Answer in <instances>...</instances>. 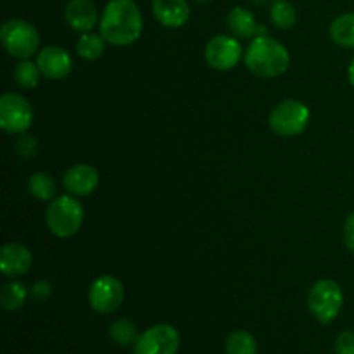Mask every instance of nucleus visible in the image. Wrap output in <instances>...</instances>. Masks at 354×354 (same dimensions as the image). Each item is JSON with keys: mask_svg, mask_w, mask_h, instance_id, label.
<instances>
[{"mask_svg": "<svg viewBox=\"0 0 354 354\" xmlns=\"http://www.w3.org/2000/svg\"><path fill=\"white\" fill-rule=\"evenodd\" d=\"M244 61L249 71L259 78H279L286 75L290 66V54L280 41L268 35H258L249 41L244 52Z\"/></svg>", "mask_w": 354, "mask_h": 354, "instance_id": "obj_2", "label": "nucleus"}, {"mask_svg": "<svg viewBox=\"0 0 354 354\" xmlns=\"http://www.w3.org/2000/svg\"><path fill=\"white\" fill-rule=\"evenodd\" d=\"M344 304L341 286L332 279H322L308 294V308L320 324L327 325L339 317Z\"/></svg>", "mask_w": 354, "mask_h": 354, "instance_id": "obj_5", "label": "nucleus"}, {"mask_svg": "<svg viewBox=\"0 0 354 354\" xmlns=\"http://www.w3.org/2000/svg\"><path fill=\"white\" fill-rule=\"evenodd\" d=\"M28 192L38 201H52L55 199V190H57V183H55L54 176L48 175L45 171H37L28 178Z\"/></svg>", "mask_w": 354, "mask_h": 354, "instance_id": "obj_17", "label": "nucleus"}, {"mask_svg": "<svg viewBox=\"0 0 354 354\" xmlns=\"http://www.w3.org/2000/svg\"><path fill=\"white\" fill-rule=\"evenodd\" d=\"M85 220L83 206L71 196H59L50 201L45 211V221L52 235L69 239L76 235Z\"/></svg>", "mask_w": 354, "mask_h": 354, "instance_id": "obj_3", "label": "nucleus"}, {"mask_svg": "<svg viewBox=\"0 0 354 354\" xmlns=\"http://www.w3.org/2000/svg\"><path fill=\"white\" fill-rule=\"evenodd\" d=\"M0 41L9 55L16 59H30L40 52V33L30 21L12 17L0 28Z\"/></svg>", "mask_w": 354, "mask_h": 354, "instance_id": "obj_4", "label": "nucleus"}, {"mask_svg": "<svg viewBox=\"0 0 354 354\" xmlns=\"http://www.w3.org/2000/svg\"><path fill=\"white\" fill-rule=\"evenodd\" d=\"M28 290L21 282H9L0 290V304L7 311H17L26 303Z\"/></svg>", "mask_w": 354, "mask_h": 354, "instance_id": "obj_20", "label": "nucleus"}, {"mask_svg": "<svg viewBox=\"0 0 354 354\" xmlns=\"http://www.w3.org/2000/svg\"><path fill=\"white\" fill-rule=\"evenodd\" d=\"M335 353L337 354H354V332L344 330L335 339Z\"/></svg>", "mask_w": 354, "mask_h": 354, "instance_id": "obj_26", "label": "nucleus"}, {"mask_svg": "<svg viewBox=\"0 0 354 354\" xmlns=\"http://www.w3.org/2000/svg\"><path fill=\"white\" fill-rule=\"evenodd\" d=\"M33 265V256L26 245L19 242H9L0 251V268L6 277H23L30 272Z\"/></svg>", "mask_w": 354, "mask_h": 354, "instance_id": "obj_14", "label": "nucleus"}, {"mask_svg": "<svg viewBox=\"0 0 354 354\" xmlns=\"http://www.w3.org/2000/svg\"><path fill=\"white\" fill-rule=\"evenodd\" d=\"M270 19L280 30H289L296 24L297 21V10L287 0H275V3L272 6L270 10Z\"/></svg>", "mask_w": 354, "mask_h": 354, "instance_id": "obj_21", "label": "nucleus"}, {"mask_svg": "<svg viewBox=\"0 0 354 354\" xmlns=\"http://www.w3.org/2000/svg\"><path fill=\"white\" fill-rule=\"evenodd\" d=\"M348 75H349V83H351L353 88H354V57H353L351 64H349V71H348Z\"/></svg>", "mask_w": 354, "mask_h": 354, "instance_id": "obj_29", "label": "nucleus"}, {"mask_svg": "<svg viewBox=\"0 0 354 354\" xmlns=\"http://www.w3.org/2000/svg\"><path fill=\"white\" fill-rule=\"evenodd\" d=\"M242 45L235 37L228 35H216L207 41L204 48V59L207 66L216 71H230L242 59Z\"/></svg>", "mask_w": 354, "mask_h": 354, "instance_id": "obj_10", "label": "nucleus"}, {"mask_svg": "<svg viewBox=\"0 0 354 354\" xmlns=\"http://www.w3.org/2000/svg\"><path fill=\"white\" fill-rule=\"evenodd\" d=\"M227 28L237 38H254L258 35H266V28L259 26L254 14L245 7H234L227 16Z\"/></svg>", "mask_w": 354, "mask_h": 354, "instance_id": "obj_16", "label": "nucleus"}, {"mask_svg": "<svg viewBox=\"0 0 354 354\" xmlns=\"http://www.w3.org/2000/svg\"><path fill=\"white\" fill-rule=\"evenodd\" d=\"M152 14L166 28H182L190 19L187 0H152Z\"/></svg>", "mask_w": 354, "mask_h": 354, "instance_id": "obj_15", "label": "nucleus"}, {"mask_svg": "<svg viewBox=\"0 0 354 354\" xmlns=\"http://www.w3.org/2000/svg\"><path fill=\"white\" fill-rule=\"evenodd\" d=\"M225 353L227 354H256L258 346H256L254 337L245 330H235L228 335L227 344H225Z\"/></svg>", "mask_w": 354, "mask_h": 354, "instance_id": "obj_24", "label": "nucleus"}, {"mask_svg": "<svg viewBox=\"0 0 354 354\" xmlns=\"http://www.w3.org/2000/svg\"><path fill=\"white\" fill-rule=\"evenodd\" d=\"M37 64L48 80H64L73 69V59L66 48L47 45L37 54Z\"/></svg>", "mask_w": 354, "mask_h": 354, "instance_id": "obj_11", "label": "nucleus"}, {"mask_svg": "<svg viewBox=\"0 0 354 354\" xmlns=\"http://www.w3.org/2000/svg\"><path fill=\"white\" fill-rule=\"evenodd\" d=\"M40 68H38L37 62H31L30 59H23V61L16 66V69H14L16 83L24 90L37 88L38 83H40Z\"/></svg>", "mask_w": 354, "mask_h": 354, "instance_id": "obj_23", "label": "nucleus"}, {"mask_svg": "<svg viewBox=\"0 0 354 354\" xmlns=\"http://www.w3.org/2000/svg\"><path fill=\"white\" fill-rule=\"evenodd\" d=\"M194 2H197V3H206V2H209V0H194Z\"/></svg>", "mask_w": 354, "mask_h": 354, "instance_id": "obj_30", "label": "nucleus"}, {"mask_svg": "<svg viewBox=\"0 0 354 354\" xmlns=\"http://www.w3.org/2000/svg\"><path fill=\"white\" fill-rule=\"evenodd\" d=\"M144 30L142 12L133 0H109L100 16L99 31L107 44L127 47L140 38Z\"/></svg>", "mask_w": 354, "mask_h": 354, "instance_id": "obj_1", "label": "nucleus"}, {"mask_svg": "<svg viewBox=\"0 0 354 354\" xmlns=\"http://www.w3.org/2000/svg\"><path fill=\"white\" fill-rule=\"evenodd\" d=\"M180 349V334L175 327L166 324L154 325L138 335L135 354H176Z\"/></svg>", "mask_w": 354, "mask_h": 354, "instance_id": "obj_9", "label": "nucleus"}, {"mask_svg": "<svg viewBox=\"0 0 354 354\" xmlns=\"http://www.w3.org/2000/svg\"><path fill=\"white\" fill-rule=\"evenodd\" d=\"M330 38L341 47H354V12L342 14L334 19V23L330 24Z\"/></svg>", "mask_w": 354, "mask_h": 354, "instance_id": "obj_18", "label": "nucleus"}, {"mask_svg": "<svg viewBox=\"0 0 354 354\" xmlns=\"http://www.w3.org/2000/svg\"><path fill=\"white\" fill-rule=\"evenodd\" d=\"M124 301V287L116 277H97L88 289V303L93 311L111 315L121 308Z\"/></svg>", "mask_w": 354, "mask_h": 354, "instance_id": "obj_8", "label": "nucleus"}, {"mask_svg": "<svg viewBox=\"0 0 354 354\" xmlns=\"http://www.w3.org/2000/svg\"><path fill=\"white\" fill-rule=\"evenodd\" d=\"M52 292H54V289H52V283L48 282V280H38V282H35L33 287H31V296L37 301H40V303L50 299Z\"/></svg>", "mask_w": 354, "mask_h": 354, "instance_id": "obj_27", "label": "nucleus"}, {"mask_svg": "<svg viewBox=\"0 0 354 354\" xmlns=\"http://www.w3.org/2000/svg\"><path fill=\"white\" fill-rule=\"evenodd\" d=\"M16 151L21 158L31 159L37 156L38 152V140L33 137V135L23 133L16 142Z\"/></svg>", "mask_w": 354, "mask_h": 354, "instance_id": "obj_25", "label": "nucleus"}, {"mask_svg": "<svg viewBox=\"0 0 354 354\" xmlns=\"http://www.w3.org/2000/svg\"><path fill=\"white\" fill-rule=\"evenodd\" d=\"M109 335L118 346H130L135 344L138 339V330L135 327V324L128 318H118L111 324L109 327Z\"/></svg>", "mask_w": 354, "mask_h": 354, "instance_id": "obj_22", "label": "nucleus"}, {"mask_svg": "<svg viewBox=\"0 0 354 354\" xmlns=\"http://www.w3.org/2000/svg\"><path fill=\"white\" fill-rule=\"evenodd\" d=\"M344 244L349 251L354 252V213L346 218L344 223Z\"/></svg>", "mask_w": 354, "mask_h": 354, "instance_id": "obj_28", "label": "nucleus"}, {"mask_svg": "<svg viewBox=\"0 0 354 354\" xmlns=\"http://www.w3.org/2000/svg\"><path fill=\"white\" fill-rule=\"evenodd\" d=\"M64 19L78 33H90L100 23L99 12L92 0H69L66 3Z\"/></svg>", "mask_w": 354, "mask_h": 354, "instance_id": "obj_12", "label": "nucleus"}, {"mask_svg": "<svg viewBox=\"0 0 354 354\" xmlns=\"http://www.w3.org/2000/svg\"><path fill=\"white\" fill-rule=\"evenodd\" d=\"M99 171L97 168L90 165H80L71 166L68 171L62 176V183H64V189L68 190L73 196H90L93 190L99 185Z\"/></svg>", "mask_w": 354, "mask_h": 354, "instance_id": "obj_13", "label": "nucleus"}, {"mask_svg": "<svg viewBox=\"0 0 354 354\" xmlns=\"http://www.w3.org/2000/svg\"><path fill=\"white\" fill-rule=\"evenodd\" d=\"M33 124V107L26 97L7 92L0 97V127L9 135H23Z\"/></svg>", "mask_w": 354, "mask_h": 354, "instance_id": "obj_7", "label": "nucleus"}, {"mask_svg": "<svg viewBox=\"0 0 354 354\" xmlns=\"http://www.w3.org/2000/svg\"><path fill=\"white\" fill-rule=\"evenodd\" d=\"M311 120L310 107L296 99H287L272 109L268 123L280 137H297L308 128Z\"/></svg>", "mask_w": 354, "mask_h": 354, "instance_id": "obj_6", "label": "nucleus"}, {"mask_svg": "<svg viewBox=\"0 0 354 354\" xmlns=\"http://www.w3.org/2000/svg\"><path fill=\"white\" fill-rule=\"evenodd\" d=\"M106 44L102 35L95 33H82L78 44H76V52L85 61H97L102 57L104 50H106Z\"/></svg>", "mask_w": 354, "mask_h": 354, "instance_id": "obj_19", "label": "nucleus"}]
</instances>
